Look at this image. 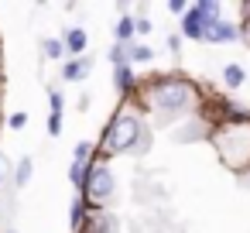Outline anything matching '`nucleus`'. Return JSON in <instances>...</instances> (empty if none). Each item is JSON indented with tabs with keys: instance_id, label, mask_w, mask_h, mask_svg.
<instances>
[{
	"instance_id": "1",
	"label": "nucleus",
	"mask_w": 250,
	"mask_h": 233,
	"mask_svg": "<svg viewBox=\"0 0 250 233\" xmlns=\"http://www.w3.org/2000/svg\"><path fill=\"white\" fill-rule=\"evenodd\" d=\"M134 96H141V103L161 124H171L175 117H195L202 106V89L182 76H151L147 83L137 86Z\"/></svg>"
},
{
	"instance_id": "2",
	"label": "nucleus",
	"mask_w": 250,
	"mask_h": 233,
	"mask_svg": "<svg viewBox=\"0 0 250 233\" xmlns=\"http://www.w3.org/2000/svg\"><path fill=\"white\" fill-rule=\"evenodd\" d=\"M209 141L226 168H233V171L250 168V113L233 117V120H216V130Z\"/></svg>"
},
{
	"instance_id": "3",
	"label": "nucleus",
	"mask_w": 250,
	"mask_h": 233,
	"mask_svg": "<svg viewBox=\"0 0 250 233\" xmlns=\"http://www.w3.org/2000/svg\"><path fill=\"white\" fill-rule=\"evenodd\" d=\"M144 137H147V130H144L141 113L120 106V110L113 113V120L106 124L100 148H103L106 154H124V151H137V144H141Z\"/></svg>"
},
{
	"instance_id": "4",
	"label": "nucleus",
	"mask_w": 250,
	"mask_h": 233,
	"mask_svg": "<svg viewBox=\"0 0 250 233\" xmlns=\"http://www.w3.org/2000/svg\"><path fill=\"white\" fill-rule=\"evenodd\" d=\"M113 189H117L113 171H110L106 165H89V175H86V182H83L79 195H83L93 209H100V206H106V202L113 199Z\"/></svg>"
},
{
	"instance_id": "5",
	"label": "nucleus",
	"mask_w": 250,
	"mask_h": 233,
	"mask_svg": "<svg viewBox=\"0 0 250 233\" xmlns=\"http://www.w3.org/2000/svg\"><path fill=\"white\" fill-rule=\"evenodd\" d=\"M219 18V4L216 0H202V4H192L188 14L182 18V38L188 42H206V24Z\"/></svg>"
},
{
	"instance_id": "6",
	"label": "nucleus",
	"mask_w": 250,
	"mask_h": 233,
	"mask_svg": "<svg viewBox=\"0 0 250 233\" xmlns=\"http://www.w3.org/2000/svg\"><path fill=\"white\" fill-rule=\"evenodd\" d=\"M236 38H240V28L229 24V21H223V18H212V21L206 24V42H209V45H229V42H236Z\"/></svg>"
},
{
	"instance_id": "7",
	"label": "nucleus",
	"mask_w": 250,
	"mask_h": 233,
	"mask_svg": "<svg viewBox=\"0 0 250 233\" xmlns=\"http://www.w3.org/2000/svg\"><path fill=\"white\" fill-rule=\"evenodd\" d=\"M89 69H93V59H89V55L69 59V62L62 65V79H65V83H83V79L89 76Z\"/></svg>"
},
{
	"instance_id": "8",
	"label": "nucleus",
	"mask_w": 250,
	"mask_h": 233,
	"mask_svg": "<svg viewBox=\"0 0 250 233\" xmlns=\"http://www.w3.org/2000/svg\"><path fill=\"white\" fill-rule=\"evenodd\" d=\"M62 42H65V52H69L72 59H83V55H86V45H89V38H86V31H83V28H69Z\"/></svg>"
},
{
	"instance_id": "9",
	"label": "nucleus",
	"mask_w": 250,
	"mask_h": 233,
	"mask_svg": "<svg viewBox=\"0 0 250 233\" xmlns=\"http://www.w3.org/2000/svg\"><path fill=\"white\" fill-rule=\"evenodd\" d=\"M113 226H117V219H113L110 212L93 209V212H89V223H86V233H113Z\"/></svg>"
},
{
	"instance_id": "10",
	"label": "nucleus",
	"mask_w": 250,
	"mask_h": 233,
	"mask_svg": "<svg viewBox=\"0 0 250 233\" xmlns=\"http://www.w3.org/2000/svg\"><path fill=\"white\" fill-rule=\"evenodd\" d=\"M223 83H226V89H240V86L247 83V69L236 65V62H229V65L223 69Z\"/></svg>"
},
{
	"instance_id": "11",
	"label": "nucleus",
	"mask_w": 250,
	"mask_h": 233,
	"mask_svg": "<svg viewBox=\"0 0 250 233\" xmlns=\"http://www.w3.org/2000/svg\"><path fill=\"white\" fill-rule=\"evenodd\" d=\"M134 35H137V21L124 14V18L117 21V42H120V45H134Z\"/></svg>"
},
{
	"instance_id": "12",
	"label": "nucleus",
	"mask_w": 250,
	"mask_h": 233,
	"mask_svg": "<svg viewBox=\"0 0 250 233\" xmlns=\"http://www.w3.org/2000/svg\"><path fill=\"white\" fill-rule=\"evenodd\" d=\"M31 175H35V161H31V158H21V161H18V168H14V185H18V189H24V185L31 182Z\"/></svg>"
},
{
	"instance_id": "13",
	"label": "nucleus",
	"mask_w": 250,
	"mask_h": 233,
	"mask_svg": "<svg viewBox=\"0 0 250 233\" xmlns=\"http://www.w3.org/2000/svg\"><path fill=\"white\" fill-rule=\"evenodd\" d=\"M42 52H45V59H55V62H59L62 55H69L62 38H45V42H42Z\"/></svg>"
},
{
	"instance_id": "14",
	"label": "nucleus",
	"mask_w": 250,
	"mask_h": 233,
	"mask_svg": "<svg viewBox=\"0 0 250 233\" xmlns=\"http://www.w3.org/2000/svg\"><path fill=\"white\" fill-rule=\"evenodd\" d=\"M93 151H96V144L79 141V144H76V151H72V161H79V165H93Z\"/></svg>"
},
{
	"instance_id": "15",
	"label": "nucleus",
	"mask_w": 250,
	"mask_h": 233,
	"mask_svg": "<svg viewBox=\"0 0 250 233\" xmlns=\"http://www.w3.org/2000/svg\"><path fill=\"white\" fill-rule=\"evenodd\" d=\"M154 59V48H147V45H130V65H144V62H151Z\"/></svg>"
},
{
	"instance_id": "16",
	"label": "nucleus",
	"mask_w": 250,
	"mask_h": 233,
	"mask_svg": "<svg viewBox=\"0 0 250 233\" xmlns=\"http://www.w3.org/2000/svg\"><path fill=\"white\" fill-rule=\"evenodd\" d=\"M48 110H52V113H62V110H65V96H62V89H48Z\"/></svg>"
},
{
	"instance_id": "17",
	"label": "nucleus",
	"mask_w": 250,
	"mask_h": 233,
	"mask_svg": "<svg viewBox=\"0 0 250 233\" xmlns=\"http://www.w3.org/2000/svg\"><path fill=\"white\" fill-rule=\"evenodd\" d=\"M48 134H52V137L62 134V113H48Z\"/></svg>"
},
{
	"instance_id": "18",
	"label": "nucleus",
	"mask_w": 250,
	"mask_h": 233,
	"mask_svg": "<svg viewBox=\"0 0 250 233\" xmlns=\"http://www.w3.org/2000/svg\"><path fill=\"white\" fill-rule=\"evenodd\" d=\"M11 130H21V127H28V113H11Z\"/></svg>"
},
{
	"instance_id": "19",
	"label": "nucleus",
	"mask_w": 250,
	"mask_h": 233,
	"mask_svg": "<svg viewBox=\"0 0 250 233\" xmlns=\"http://www.w3.org/2000/svg\"><path fill=\"white\" fill-rule=\"evenodd\" d=\"M151 28H154V24H151V21L141 14V18H137V35H151Z\"/></svg>"
},
{
	"instance_id": "20",
	"label": "nucleus",
	"mask_w": 250,
	"mask_h": 233,
	"mask_svg": "<svg viewBox=\"0 0 250 233\" xmlns=\"http://www.w3.org/2000/svg\"><path fill=\"white\" fill-rule=\"evenodd\" d=\"M168 11H171V14H182V18L188 14V7L182 4V0H171V4H168Z\"/></svg>"
},
{
	"instance_id": "21",
	"label": "nucleus",
	"mask_w": 250,
	"mask_h": 233,
	"mask_svg": "<svg viewBox=\"0 0 250 233\" xmlns=\"http://www.w3.org/2000/svg\"><path fill=\"white\" fill-rule=\"evenodd\" d=\"M168 48L178 52V48H182V35H171V38H168Z\"/></svg>"
},
{
	"instance_id": "22",
	"label": "nucleus",
	"mask_w": 250,
	"mask_h": 233,
	"mask_svg": "<svg viewBox=\"0 0 250 233\" xmlns=\"http://www.w3.org/2000/svg\"><path fill=\"white\" fill-rule=\"evenodd\" d=\"M7 233H11V230H7Z\"/></svg>"
},
{
	"instance_id": "23",
	"label": "nucleus",
	"mask_w": 250,
	"mask_h": 233,
	"mask_svg": "<svg viewBox=\"0 0 250 233\" xmlns=\"http://www.w3.org/2000/svg\"><path fill=\"white\" fill-rule=\"evenodd\" d=\"M83 233H86V230H83Z\"/></svg>"
}]
</instances>
